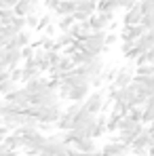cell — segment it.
I'll return each instance as SVG.
<instances>
[{
	"mask_svg": "<svg viewBox=\"0 0 154 156\" xmlns=\"http://www.w3.org/2000/svg\"><path fill=\"white\" fill-rule=\"evenodd\" d=\"M89 91H91V82H89V84H78V87H72L66 99H70V101H84V99L91 95Z\"/></svg>",
	"mask_w": 154,
	"mask_h": 156,
	"instance_id": "9c48e42d",
	"label": "cell"
},
{
	"mask_svg": "<svg viewBox=\"0 0 154 156\" xmlns=\"http://www.w3.org/2000/svg\"><path fill=\"white\" fill-rule=\"evenodd\" d=\"M118 9H123L120 0H99V4H97V11H112V13H116Z\"/></svg>",
	"mask_w": 154,
	"mask_h": 156,
	"instance_id": "d6986e66",
	"label": "cell"
},
{
	"mask_svg": "<svg viewBox=\"0 0 154 156\" xmlns=\"http://www.w3.org/2000/svg\"><path fill=\"white\" fill-rule=\"evenodd\" d=\"M4 70H9V66H6V63L0 59V72H4Z\"/></svg>",
	"mask_w": 154,
	"mask_h": 156,
	"instance_id": "4dcf8cb0",
	"label": "cell"
},
{
	"mask_svg": "<svg viewBox=\"0 0 154 156\" xmlns=\"http://www.w3.org/2000/svg\"><path fill=\"white\" fill-rule=\"evenodd\" d=\"M72 146H74L76 150H80V152H84V154H95V152H97V144H95V139H93V137H82V139H76Z\"/></svg>",
	"mask_w": 154,
	"mask_h": 156,
	"instance_id": "7c38bea8",
	"label": "cell"
},
{
	"mask_svg": "<svg viewBox=\"0 0 154 156\" xmlns=\"http://www.w3.org/2000/svg\"><path fill=\"white\" fill-rule=\"evenodd\" d=\"M11 133V129L9 127H4V125H0V141H4V137Z\"/></svg>",
	"mask_w": 154,
	"mask_h": 156,
	"instance_id": "f1b7e54d",
	"label": "cell"
},
{
	"mask_svg": "<svg viewBox=\"0 0 154 156\" xmlns=\"http://www.w3.org/2000/svg\"><path fill=\"white\" fill-rule=\"evenodd\" d=\"M51 23H53V19H51V15L47 13V15H42V17L38 19V27H36V30H38V32H45Z\"/></svg>",
	"mask_w": 154,
	"mask_h": 156,
	"instance_id": "cb8c5ba5",
	"label": "cell"
},
{
	"mask_svg": "<svg viewBox=\"0 0 154 156\" xmlns=\"http://www.w3.org/2000/svg\"><path fill=\"white\" fill-rule=\"evenodd\" d=\"M38 19H40V17H36V13H32V15H27V17H26V21H27V27H34V30H36V27H38Z\"/></svg>",
	"mask_w": 154,
	"mask_h": 156,
	"instance_id": "83f0119b",
	"label": "cell"
},
{
	"mask_svg": "<svg viewBox=\"0 0 154 156\" xmlns=\"http://www.w3.org/2000/svg\"><path fill=\"white\" fill-rule=\"evenodd\" d=\"M133 72H135V68H120V70H116V76L110 82V87H114V89L129 87L133 82Z\"/></svg>",
	"mask_w": 154,
	"mask_h": 156,
	"instance_id": "8992f818",
	"label": "cell"
},
{
	"mask_svg": "<svg viewBox=\"0 0 154 156\" xmlns=\"http://www.w3.org/2000/svg\"><path fill=\"white\" fill-rule=\"evenodd\" d=\"M141 17H144V11L139 6V2L133 6V9H127L125 17H123V23L125 26H135V23H141Z\"/></svg>",
	"mask_w": 154,
	"mask_h": 156,
	"instance_id": "30bf717a",
	"label": "cell"
},
{
	"mask_svg": "<svg viewBox=\"0 0 154 156\" xmlns=\"http://www.w3.org/2000/svg\"><path fill=\"white\" fill-rule=\"evenodd\" d=\"M148 154L154 156V137H152V141H150V148H148Z\"/></svg>",
	"mask_w": 154,
	"mask_h": 156,
	"instance_id": "f546056e",
	"label": "cell"
},
{
	"mask_svg": "<svg viewBox=\"0 0 154 156\" xmlns=\"http://www.w3.org/2000/svg\"><path fill=\"white\" fill-rule=\"evenodd\" d=\"M74 11H76V0H59L57 9H55V13L59 17L61 15H74Z\"/></svg>",
	"mask_w": 154,
	"mask_h": 156,
	"instance_id": "2e32d148",
	"label": "cell"
},
{
	"mask_svg": "<svg viewBox=\"0 0 154 156\" xmlns=\"http://www.w3.org/2000/svg\"><path fill=\"white\" fill-rule=\"evenodd\" d=\"M27 44H32V34H30V27H26V30H21L17 36H15V40L6 47V49H23V47H27Z\"/></svg>",
	"mask_w": 154,
	"mask_h": 156,
	"instance_id": "4fadbf2b",
	"label": "cell"
},
{
	"mask_svg": "<svg viewBox=\"0 0 154 156\" xmlns=\"http://www.w3.org/2000/svg\"><path fill=\"white\" fill-rule=\"evenodd\" d=\"M141 129H144V122H141V125H137V127H133V129L118 131V137H116V139H120L123 144H129V146H131V144H133V139L141 133Z\"/></svg>",
	"mask_w": 154,
	"mask_h": 156,
	"instance_id": "5bb4252c",
	"label": "cell"
},
{
	"mask_svg": "<svg viewBox=\"0 0 154 156\" xmlns=\"http://www.w3.org/2000/svg\"><path fill=\"white\" fill-rule=\"evenodd\" d=\"M141 122H144V125L154 122V97H150V99H148V104L144 105V116H141Z\"/></svg>",
	"mask_w": 154,
	"mask_h": 156,
	"instance_id": "ac0fdd59",
	"label": "cell"
},
{
	"mask_svg": "<svg viewBox=\"0 0 154 156\" xmlns=\"http://www.w3.org/2000/svg\"><path fill=\"white\" fill-rule=\"evenodd\" d=\"M133 44H135V42H129V40H123V44H120V53H123L125 57H129V53L133 51Z\"/></svg>",
	"mask_w": 154,
	"mask_h": 156,
	"instance_id": "4316f807",
	"label": "cell"
},
{
	"mask_svg": "<svg viewBox=\"0 0 154 156\" xmlns=\"http://www.w3.org/2000/svg\"><path fill=\"white\" fill-rule=\"evenodd\" d=\"M17 87H19V82H15L13 78L2 80V82H0V97H6V95H9V93H13Z\"/></svg>",
	"mask_w": 154,
	"mask_h": 156,
	"instance_id": "ffe728a7",
	"label": "cell"
},
{
	"mask_svg": "<svg viewBox=\"0 0 154 156\" xmlns=\"http://www.w3.org/2000/svg\"><path fill=\"white\" fill-rule=\"evenodd\" d=\"M103 104H106V93H103V91L91 93V95L82 101V105H84L91 114H99V112L103 110Z\"/></svg>",
	"mask_w": 154,
	"mask_h": 156,
	"instance_id": "5b68a950",
	"label": "cell"
},
{
	"mask_svg": "<svg viewBox=\"0 0 154 156\" xmlns=\"http://www.w3.org/2000/svg\"><path fill=\"white\" fill-rule=\"evenodd\" d=\"M131 154V146L123 144L120 139H114L110 144H106L102 148V152H97V156H129Z\"/></svg>",
	"mask_w": 154,
	"mask_h": 156,
	"instance_id": "277c9868",
	"label": "cell"
},
{
	"mask_svg": "<svg viewBox=\"0 0 154 156\" xmlns=\"http://www.w3.org/2000/svg\"><path fill=\"white\" fill-rule=\"evenodd\" d=\"M11 78L15 80V82H21V78H23V68H11Z\"/></svg>",
	"mask_w": 154,
	"mask_h": 156,
	"instance_id": "484cf974",
	"label": "cell"
},
{
	"mask_svg": "<svg viewBox=\"0 0 154 156\" xmlns=\"http://www.w3.org/2000/svg\"><path fill=\"white\" fill-rule=\"evenodd\" d=\"M146 27L141 23H135V26H125L123 32H120V40H129V42H135L139 36H144Z\"/></svg>",
	"mask_w": 154,
	"mask_h": 156,
	"instance_id": "ba28073f",
	"label": "cell"
},
{
	"mask_svg": "<svg viewBox=\"0 0 154 156\" xmlns=\"http://www.w3.org/2000/svg\"><path fill=\"white\" fill-rule=\"evenodd\" d=\"M76 23V19H74V15H61L59 19H57V27L61 30V32H68L70 27Z\"/></svg>",
	"mask_w": 154,
	"mask_h": 156,
	"instance_id": "44dd1931",
	"label": "cell"
},
{
	"mask_svg": "<svg viewBox=\"0 0 154 156\" xmlns=\"http://www.w3.org/2000/svg\"><path fill=\"white\" fill-rule=\"evenodd\" d=\"M118 38H120V34H116V32H108V34H106V51H110V49L116 44Z\"/></svg>",
	"mask_w": 154,
	"mask_h": 156,
	"instance_id": "603a6c76",
	"label": "cell"
},
{
	"mask_svg": "<svg viewBox=\"0 0 154 156\" xmlns=\"http://www.w3.org/2000/svg\"><path fill=\"white\" fill-rule=\"evenodd\" d=\"M4 144H6L11 150H21V148H23V137H21L17 131H11V133L4 137Z\"/></svg>",
	"mask_w": 154,
	"mask_h": 156,
	"instance_id": "9a60e30c",
	"label": "cell"
},
{
	"mask_svg": "<svg viewBox=\"0 0 154 156\" xmlns=\"http://www.w3.org/2000/svg\"><path fill=\"white\" fill-rule=\"evenodd\" d=\"M55 42H57V49H68V47H72L74 42H76V38L70 34V32H63V34H59L57 38H55Z\"/></svg>",
	"mask_w": 154,
	"mask_h": 156,
	"instance_id": "e0dca14e",
	"label": "cell"
},
{
	"mask_svg": "<svg viewBox=\"0 0 154 156\" xmlns=\"http://www.w3.org/2000/svg\"><path fill=\"white\" fill-rule=\"evenodd\" d=\"M106 30H93L84 40H82V47L89 49L93 55H102L106 51Z\"/></svg>",
	"mask_w": 154,
	"mask_h": 156,
	"instance_id": "7a4b0ae2",
	"label": "cell"
},
{
	"mask_svg": "<svg viewBox=\"0 0 154 156\" xmlns=\"http://www.w3.org/2000/svg\"><path fill=\"white\" fill-rule=\"evenodd\" d=\"M141 26L146 27V30H154V13H146L141 17Z\"/></svg>",
	"mask_w": 154,
	"mask_h": 156,
	"instance_id": "d4e9b609",
	"label": "cell"
},
{
	"mask_svg": "<svg viewBox=\"0 0 154 156\" xmlns=\"http://www.w3.org/2000/svg\"><path fill=\"white\" fill-rule=\"evenodd\" d=\"M36 13L38 15V0H19L15 4V15H21V17H27Z\"/></svg>",
	"mask_w": 154,
	"mask_h": 156,
	"instance_id": "52a82bcc",
	"label": "cell"
},
{
	"mask_svg": "<svg viewBox=\"0 0 154 156\" xmlns=\"http://www.w3.org/2000/svg\"><path fill=\"white\" fill-rule=\"evenodd\" d=\"M114 17H116V13H112V11H95L89 17V26L91 30H106L108 26L114 23Z\"/></svg>",
	"mask_w": 154,
	"mask_h": 156,
	"instance_id": "3957f363",
	"label": "cell"
},
{
	"mask_svg": "<svg viewBox=\"0 0 154 156\" xmlns=\"http://www.w3.org/2000/svg\"><path fill=\"white\" fill-rule=\"evenodd\" d=\"M15 17V9H0V23L2 26H9Z\"/></svg>",
	"mask_w": 154,
	"mask_h": 156,
	"instance_id": "7402d4cb",
	"label": "cell"
},
{
	"mask_svg": "<svg viewBox=\"0 0 154 156\" xmlns=\"http://www.w3.org/2000/svg\"><path fill=\"white\" fill-rule=\"evenodd\" d=\"M34 118H38V122H47V125H55L59 118H61V108L59 104L55 105H45V108H30L27 110Z\"/></svg>",
	"mask_w": 154,
	"mask_h": 156,
	"instance_id": "6da1fadb",
	"label": "cell"
},
{
	"mask_svg": "<svg viewBox=\"0 0 154 156\" xmlns=\"http://www.w3.org/2000/svg\"><path fill=\"white\" fill-rule=\"evenodd\" d=\"M2 61L9 66V70H11V68H17V66L23 61L21 49H17V47H15V49H6V51H4V57H2Z\"/></svg>",
	"mask_w": 154,
	"mask_h": 156,
	"instance_id": "8fae6325",
	"label": "cell"
}]
</instances>
